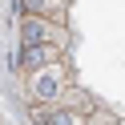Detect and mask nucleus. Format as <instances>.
I'll return each instance as SVG.
<instances>
[{"label":"nucleus","mask_w":125,"mask_h":125,"mask_svg":"<svg viewBox=\"0 0 125 125\" xmlns=\"http://www.w3.org/2000/svg\"><path fill=\"white\" fill-rule=\"evenodd\" d=\"M69 85H73L69 61H57V65H44V69H36V73H24V89H28V101H32V105H52Z\"/></svg>","instance_id":"f257e3e1"},{"label":"nucleus","mask_w":125,"mask_h":125,"mask_svg":"<svg viewBox=\"0 0 125 125\" xmlns=\"http://www.w3.org/2000/svg\"><path fill=\"white\" fill-rule=\"evenodd\" d=\"M20 44H52L69 52V28L41 16H20Z\"/></svg>","instance_id":"f03ea898"},{"label":"nucleus","mask_w":125,"mask_h":125,"mask_svg":"<svg viewBox=\"0 0 125 125\" xmlns=\"http://www.w3.org/2000/svg\"><path fill=\"white\" fill-rule=\"evenodd\" d=\"M65 61V49H52V44H20V69L24 73H36L44 65H57Z\"/></svg>","instance_id":"7ed1b4c3"},{"label":"nucleus","mask_w":125,"mask_h":125,"mask_svg":"<svg viewBox=\"0 0 125 125\" xmlns=\"http://www.w3.org/2000/svg\"><path fill=\"white\" fill-rule=\"evenodd\" d=\"M20 4H24V16H41L52 24H65V12H69V0H20Z\"/></svg>","instance_id":"20e7f679"},{"label":"nucleus","mask_w":125,"mask_h":125,"mask_svg":"<svg viewBox=\"0 0 125 125\" xmlns=\"http://www.w3.org/2000/svg\"><path fill=\"white\" fill-rule=\"evenodd\" d=\"M32 117L41 125H85V113H77V109H52V105H32Z\"/></svg>","instance_id":"39448f33"},{"label":"nucleus","mask_w":125,"mask_h":125,"mask_svg":"<svg viewBox=\"0 0 125 125\" xmlns=\"http://www.w3.org/2000/svg\"><path fill=\"white\" fill-rule=\"evenodd\" d=\"M52 109H77V113H85V117H89L93 109H97V101H93V97H89L85 89H77V85H69V89L61 93L57 101H52Z\"/></svg>","instance_id":"423d86ee"},{"label":"nucleus","mask_w":125,"mask_h":125,"mask_svg":"<svg viewBox=\"0 0 125 125\" xmlns=\"http://www.w3.org/2000/svg\"><path fill=\"white\" fill-rule=\"evenodd\" d=\"M85 125H117V117L109 113V109H101V105H97L89 117H85Z\"/></svg>","instance_id":"0eeeda50"},{"label":"nucleus","mask_w":125,"mask_h":125,"mask_svg":"<svg viewBox=\"0 0 125 125\" xmlns=\"http://www.w3.org/2000/svg\"><path fill=\"white\" fill-rule=\"evenodd\" d=\"M117 125H125V117H117Z\"/></svg>","instance_id":"6e6552de"}]
</instances>
